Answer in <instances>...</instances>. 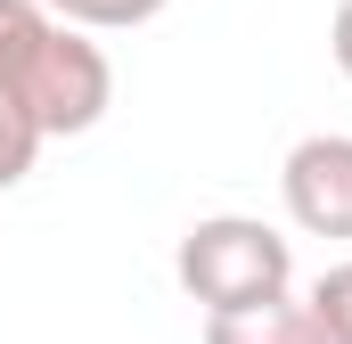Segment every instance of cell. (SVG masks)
I'll use <instances>...</instances> for the list:
<instances>
[{
    "label": "cell",
    "mask_w": 352,
    "mask_h": 344,
    "mask_svg": "<svg viewBox=\"0 0 352 344\" xmlns=\"http://www.w3.org/2000/svg\"><path fill=\"white\" fill-rule=\"evenodd\" d=\"M33 156H41V123L16 90H0V189H16L33 172Z\"/></svg>",
    "instance_id": "7"
},
{
    "label": "cell",
    "mask_w": 352,
    "mask_h": 344,
    "mask_svg": "<svg viewBox=\"0 0 352 344\" xmlns=\"http://www.w3.org/2000/svg\"><path fill=\"white\" fill-rule=\"evenodd\" d=\"M328 50H336V66H344V83H352V0H336V25H328Z\"/></svg>",
    "instance_id": "9"
},
{
    "label": "cell",
    "mask_w": 352,
    "mask_h": 344,
    "mask_svg": "<svg viewBox=\"0 0 352 344\" xmlns=\"http://www.w3.org/2000/svg\"><path fill=\"white\" fill-rule=\"evenodd\" d=\"M50 0H0V90H16L33 74V58H41V41H50Z\"/></svg>",
    "instance_id": "5"
},
{
    "label": "cell",
    "mask_w": 352,
    "mask_h": 344,
    "mask_svg": "<svg viewBox=\"0 0 352 344\" xmlns=\"http://www.w3.org/2000/svg\"><path fill=\"white\" fill-rule=\"evenodd\" d=\"M173 279L205 312H246V303H270V295L295 287V246L254 213H205V222L180 230Z\"/></svg>",
    "instance_id": "1"
},
{
    "label": "cell",
    "mask_w": 352,
    "mask_h": 344,
    "mask_svg": "<svg viewBox=\"0 0 352 344\" xmlns=\"http://www.w3.org/2000/svg\"><path fill=\"white\" fill-rule=\"evenodd\" d=\"M278 197H287V222L303 238H344L352 246V131L295 140L287 164H278Z\"/></svg>",
    "instance_id": "3"
},
{
    "label": "cell",
    "mask_w": 352,
    "mask_h": 344,
    "mask_svg": "<svg viewBox=\"0 0 352 344\" xmlns=\"http://www.w3.org/2000/svg\"><path fill=\"white\" fill-rule=\"evenodd\" d=\"M173 0H50V17L82 25V33H131V25H156Z\"/></svg>",
    "instance_id": "8"
},
{
    "label": "cell",
    "mask_w": 352,
    "mask_h": 344,
    "mask_svg": "<svg viewBox=\"0 0 352 344\" xmlns=\"http://www.w3.org/2000/svg\"><path fill=\"white\" fill-rule=\"evenodd\" d=\"M205 344H320V336H311V312L287 287V295L246 303V312H205Z\"/></svg>",
    "instance_id": "4"
},
{
    "label": "cell",
    "mask_w": 352,
    "mask_h": 344,
    "mask_svg": "<svg viewBox=\"0 0 352 344\" xmlns=\"http://www.w3.org/2000/svg\"><path fill=\"white\" fill-rule=\"evenodd\" d=\"M303 312H311V336L320 344H352V262H328V270L311 279Z\"/></svg>",
    "instance_id": "6"
},
{
    "label": "cell",
    "mask_w": 352,
    "mask_h": 344,
    "mask_svg": "<svg viewBox=\"0 0 352 344\" xmlns=\"http://www.w3.org/2000/svg\"><path fill=\"white\" fill-rule=\"evenodd\" d=\"M16 98L33 107L41 140H74V131H98V115L115 107V66H107V50L82 25L58 17L50 41H41V58H33V74L16 83Z\"/></svg>",
    "instance_id": "2"
}]
</instances>
